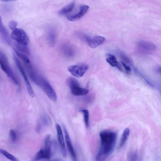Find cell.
Segmentation results:
<instances>
[{"instance_id": "6da1fadb", "label": "cell", "mask_w": 161, "mask_h": 161, "mask_svg": "<svg viewBox=\"0 0 161 161\" xmlns=\"http://www.w3.org/2000/svg\"><path fill=\"white\" fill-rule=\"evenodd\" d=\"M100 145L95 158L96 161H105L112 153L116 142V132L104 130L100 132Z\"/></svg>"}, {"instance_id": "7a4b0ae2", "label": "cell", "mask_w": 161, "mask_h": 161, "mask_svg": "<svg viewBox=\"0 0 161 161\" xmlns=\"http://www.w3.org/2000/svg\"><path fill=\"white\" fill-rule=\"evenodd\" d=\"M0 65L2 69L6 74L11 81L14 85H18V81L9 64L7 57L1 51L0 52Z\"/></svg>"}, {"instance_id": "3957f363", "label": "cell", "mask_w": 161, "mask_h": 161, "mask_svg": "<svg viewBox=\"0 0 161 161\" xmlns=\"http://www.w3.org/2000/svg\"><path fill=\"white\" fill-rule=\"evenodd\" d=\"M37 85L40 86L50 99L53 102L56 101L57 96L55 92L45 78L40 75Z\"/></svg>"}, {"instance_id": "277c9868", "label": "cell", "mask_w": 161, "mask_h": 161, "mask_svg": "<svg viewBox=\"0 0 161 161\" xmlns=\"http://www.w3.org/2000/svg\"><path fill=\"white\" fill-rule=\"evenodd\" d=\"M67 82L71 93L74 95L84 96L89 92V90L87 89L80 87L77 80L74 77H69L67 79Z\"/></svg>"}, {"instance_id": "5b68a950", "label": "cell", "mask_w": 161, "mask_h": 161, "mask_svg": "<svg viewBox=\"0 0 161 161\" xmlns=\"http://www.w3.org/2000/svg\"><path fill=\"white\" fill-rule=\"evenodd\" d=\"M13 58L17 67L23 78L29 95L31 97H34L35 96L34 92L28 80L27 75L20 61L14 54H13Z\"/></svg>"}, {"instance_id": "8992f818", "label": "cell", "mask_w": 161, "mask_h": 161, "mask_svg": "<svg viewBox=\"0 0 161 161\" xmlns=\"http://www.w3.org/2000/svg\"><path fill=\"white\" fill-rule=\"evenodd\" d=\"M11 38L15 42L24 45H27L29 39L25 32L22 29L17 28L13 31L11 35Z\"/></svg>"}, {"instance_id": "52a82bcc", "label": "cell", "mask_w": 161, "mask_h": 161, "mask_svg": "<svg viewBox=\"0 0 161 161\" xmlns=\"http://www.w3.org/2000/svg\"><path fill=\"white\" fill-rule=\"evenodd\" d=\"M88 68V66L85 64L73 65L69 66L68 70L73 76L80 77L84 75Z\"/></svg>"}, {"instance_id": "ba28073f", "label": "cell", "mask_w": 161, "mask_h": 161, "mask_svg": "<svg viewBox=\"0 0 161 161\" xmlns=\"http://www.w3.org/2000/svg\"><path fill=\"white\" fill-rule=\"evenodd\" d=\"M82 38L86 42L89 46L92 48H95L102 44L105 41V38L102 36H95L91 38L86 35L82 34Z\"/></svg>"}, {"instance_id": "9c48e42d", "label": "cell", "mask_w": 161, "mask_h": 161, "mask_svg": "<svg viewBox=\"0 0 161 161\" xmlns=\"http://www.w3.org/2000/svg\"><path fill=\"white\" fill-rule=\"evenodd\" d=\"M60 51L64 56L69 58L73 57L76 53L75 46L68 43H64L61 46Z\"/></svg>"}, {"instance_id": "30bf717a", "label": "cell", "mask_w": 161, "mask_h": 161, "mask_svg": "<svg viewBox=\"0 0 161 161\" xmlns=\"http://www.w3.org/2000/svg\"><path fill=\"white\" fill-rule=\"evenodd\" d=\"M57 137L61 154L63 156L65 157L67 155L66 150L65 147L62 130L60 125L58 124L56 125Z\"/></svg>"}, {"instance_id": "8fae6325", "label": "cell", "mask_w": 161, "mask_h": 161, "mask_svg": "<svg viewBox=\"0 0 161 161\" xmlns=\"http://www.w3.org/2000/svg\"><path fill=\"white\" fill-rule=\"evenodd\" d=\"M46 39L48 44L50 46L53 47L57 39V32L53 26H50L48 28Z\"/></svg>"}, {"instance_id": "7c38bea8", "label": "cell", "mask_w": 161, "mask_h": 161, "mask_svg": "<svg viewBox=\"0 0 161 161\" xmlns=\"http://www.w3.org/2000/svg\"><path fill=\"white\" fill-rule=\"evenodd\" d=\"M66 144L70 155L74 161H76V155L71 141L65 126H63Z\"/></svg>"}, {"instance_id": "4fadbf2b", "label": "cell", "mask_w": 161, "mask_h": 161, "mask_svg": "<svg viewBox=\"0 0 161 161\" xmlns=\"http://www.w3.org/2000/svg\"><path fill=\"white\" fill-rule=\"evenodd\" d=\"M137 45L139 50L143 53H149L155 49V46L153 44L145 41L140 42Z\"/></svg>"}, {"instance_id": "5bb4252c", "label": "cell", "mask_w": 161, "mask_h": 161, "mask_svg": "<svg viewBox=\"0 0 161 161\" xmlns=\"http://www.w3.org/2000/svg\"><path fill=\"white\" fill-rule=\"evenodd\" d=\"M89 7L86 5L81 6L80 10L77 13L69 16L68 19L70 21H75L78 20L82 17L87 12Z\"/></svg>"}, {"instance_id": "9a60e30c", "label": "cell", "mask_w": 161, "mask_h": 161, "mask_svg": "<svg viewBox=\"0 0 161 161\" xmlns=\"http://www.w3.org/2000/svg\"><path fill=\"white\" fill-rule=\"evenodd\" d=\"M52 153L49 152L43 148L38 151L33 159V161H39L44 159H48L52 156Z\"/></svg>"}, {"instance_id": "2e32d148", "label": "cell", "mask_w": 161, "mask_h": 161, "mask_svg": "<svg viewBox=\"0 0 161 161\" xmlns=\"http://www.w3.org/2000/svg\"><path fill=\"white\" fill-rule=\"evenodd\" d=\"M0 25V33L1 40L6 44L10 45L11 43L10 37L7 30L2 23L1 19Z\"/></svg>"}, {"instance_id": "e0dca14e", "label": "cell", "mask_w": 161, "mask_h": 161, "mask_svg": "<svg viewBox=\"0 0 161 161\" xmlns=\"http://www.w3.org/2000/svg\"><path fill=\"white\" fill-rule=\"evenodd\" d=\"M106 60L107 62L113 67H116L120 70L122 69L119 65L115 56L111 54H107L106 55Z\"/></svg>"}, {"instance_id": "ac0fdd59", "label": "cell", "mask_w": 161, "mask_h": 161, "mask_svg": "<svg viewBox=\"0 0 161 161\" xmlns=\"http://www.w3.org/2000/svg\"><path fill=\"white\" fill-rule=\"evenodd\" d=\"M75 4L74 1H72L69 3L59 10V14L61 15H64L69 14L73 9Z\"/></svg>"}, {"instance_id": "d6986e66", "label": "cell", "mask_w": 161, "mask_h": 161, "mask_svg": "<svg viewBox=\"0 0 161 161\" xmlns=\"http://www.w3.org/2000/svg\"><path fill=\"white\" fill-rule=\"evenodd\" d=\"M52 145L53 142L51 139V136L49 134L46 135L44 138L43 148L45 150L52 153Z\"/></svg>"}, {"instance_id": "ffe728a7", "label": "cell", "mask_w": 161, "mask_h": 161, "mask_svg": "<svg viewBox=\"0 0 161 161\" xmlns=\"http://www.w3.org/2000/svg\"><path fill=\"white\" fill-rule=\"evenodd\" d=\"M15 48L14 49L18 52L29 55L30 53L29 50L27 45H24L19 44L15 42L14 44Z\"/></svg>"}, {"instance_id": "44dd1931", "label": "cell", "mask_w": 161, "mask_h": 161, "mask_svg": "<svg viewBox=\"0 0 161 161\" xmlns=\"http://www.w3.org/2000/svg\"><path fill=\"white\" fill-rule=\"evenodd\" d=\"M130 133V130L129 128H126L124 130L119 143V148H121L125 144L129 136Z\"/></svg>"}, {"instance_id": "7402d4cb", "label": "cell", "mask_w": 161, "mask_h": 161, "mask_svg": "<svg viewBox=\"0 0 161 161\" xmlns=\"http://www.w3.org/2000/svg\"><path fill=\"white\" fill-rule=\"evenodd\" d=\"M14 50L16 55L23 61L25 65L31 64L29 59L27 56L24 54L18 52L15 49H14Z\"/></svg>"}, {"instance_id": "603a6c76", "label": "cell", "mask_w": 161, "mask_h": 161, "mask_svg": "<svg viewBox=\"0 0 161 161\" xmlns=\"http://www.w3.org/2000/svg\"><path fill=\"white\" fill-rule=\"evenodd\" d=\"M0 152L1 154L11 161H19L14 156L3 149L1 148Z\"/></svg>"}, {"instance_id": "cb8c5ba5", "label": "cell", "mask_w": 161, "mask_h": 161, "mask_svg": "<svg viewBox=\"0 0 161 161\" xmlns=\"http://www.w3.org/2000/svg\"><path fill=\"white\" fill-rule=\"evenodd\" d=\"M39 121L42 126H47L51 124L50 118L47 115L45 114H43L41 116Z\"/></svg>"}, {"instance_id": "d4e9b609", "label": "cell", "mask_w": 161, "mask_h": 161, "mask_svg": "<svg viewBox=\"0 0 161 161\" xmlns=\"http://www.w3.org/2000/svg\"><path fill=\"white\" fill-rule=\"evenodd\" d=\"M81 112L83 114L84 121L86 127L89 126V113L88 110L86 109L81 110Z\"/></svg>"}, {"instance_id": "484cf974", "label": "cell", "mask_w": 161, "mask_h": 161, "mask_svg": "<svg viewBox=\"0 0 161 161\" xmlns=\"http://www.w3.org/2000/svg\"><path fill=\"white\" fill-rule=\"evenodd\" d=\"M128 161H138V156L136 151L130 153L128 156Z\"/></svg>"}, {"instance_id": "4316f807", "label": "cell", "mask_w": 161, "mask_h": 161, "mask_svg": "<svg viewBox=\"0 0 161 161\" xmlns=\"http://www.w3.org/2000/svg\"><path fill=\"white\" fill-rule=\"evenodd\" d=\"M11 140L13 142H15L17 139V135L14 129H11L9 133Z\"/></svg>"}, {"instance_id": "83f0119b", "label": "cell", "mask_w": 161, "mask_h": 161, "mask_svg": "<svg viewBox=\"0 0 161 161\" xmlns=\"http://www.w3.org/2000/svg\"><path fill=\"white\" fill-rule=\"evenodd\" d=\"M119 54L120 58L123 60L125 61L124 62L125 63H126L130 65L132 64L133 63L132 61L125 55V54L122 52H120Z\"/></svg>"}, {"instance_id": "f1b7e54d", "label": "cell", "mask_w": 161, "mask_h": 161, "mask_svg": "<svg viewBox=\"0 0 161 161\" xmlns=\"http://www.w3.org/2000/svg\"><path fill=\"white\" fill-rule=\"evenodd\" d=\"M17 22L14 20L10 21L8 24L9 27L11 30H12V31H14L17 29Z\"/></svg>"}, {"instance_id": "f546056e", "label": "cell", "mask_w": 161, "mask_h": 161, "mask_svg": "<svg viewBox=\"0 0 161 161\" xmlns=\"http://www.w3.org/2000/svg\"><path fill=\"white\" fill-rule=\"evenodd\" d=\"M121 63L126 73L128 74H130L131 72V69L130 66L123 61H121Z\"/></svg>"}, {"instance_id": "4dcf8cb0", "label": "cell", "mask_w": 161, "mask_h": 161, "mask_svg": "<svg viewBox=\"0 0 161 161\" xmlns=\"http://www.w3.org/2000/svg\"><path fill=\"white\" fill-rule=\"evenodd\" d=\"M42 125L39 120H38L37 122L35 127V130L37 133H39L40 132L42 129Z\"/></svg>"}, {"instance_id": "1f68e13d", "label": "cell", "mask_w": 161, "mask_h": 161, "mask_svg": "<svg viewBox=\"0 0 161 161\" xmlns=\"http://www.w3.org/2000/svg\"><path fill=\"white\" fill-rule=\"evenodd\" d=\"M11 1V0H3L2 1L3 2H11V1Z\"/></svg>"}, {"instance_id": "d6a6232c", "label": "cell", "mask_w": 161, "mask_h": 161, "mask_svg": "<svg viewBox=\"0 0 161 161\" xmlns=\"http://www.w3.org/2000/svg\"><path fill=\"white\" fill-rule=\"evenodd\" d=\"M61 161L59 159H54L53 160H50V161Z\"/></svg>"}, {"instance_id": "836d02e7", "label": "cell", "mask_w": 161, "mask_h": 161, "mask_svg": "<svg viewBox=\"0 0 161 161\" xmlns=\"http://www.w3.org/2000/svg\"><path fill=\"white\" fill-rule=\"evenodd\" d=\"M159 70L160 72L161 73V66L159 68Z\"/></svg>"}]
</instances>
